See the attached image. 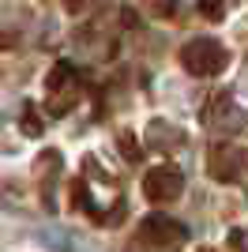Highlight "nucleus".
<instances>
[{"instance_id":"nucleus-1","label":"nucleus","mask_w":248,"mask_h":252,"mask_svg":"<svg viewBox=\"0 0 248 252\" xmlns=\"http://www.w3.org/2000/svg\"><path fill=\"white\" fill-rule=\"evenodd\" d=\"M226 61H229V53L218 42H211V38H196V42H188L185 49H181V64H185L192 75H199V79L218 75L226 68Z\"/></svg>"},{"instance_id":"nucleus-2","label":"nucleus","mask_w":248,"mask_h":252,"mask_svg":"<svg viewBox=\"0 0 248 252\" xmlns=\"http://www.w3.org/2000/svg\"><path fill=\"white\" fill-rule=\"evenodd\" d=\"M143 189L151 200H173V196H181V189H185V177H181V169L173 166H155V173H147Z\"/></svg>"}]
</instances>
